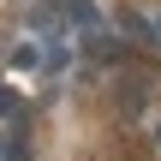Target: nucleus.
<instances>
[{
  "mask_svg": "<svg viewBox=\"0 0 161 161\" xmlns=\"http://www.w3.org/2000/svg\"><path fill=\"white\" fill-rule=\"evenodd\" d=\"M84 54L102 60V66H119V60H125V42L108 36V30H84Z\"/></svg>",
  "mask_w": 161,
  "mask_h": 161,
  "instance_id": "f257e3e1",
  "label": "nucleus"
},
{
  "mask_svg": "<svg viewBox=\"0 0 161 161\" xmlns=\"http://www.w3.org/2000/svg\"><path fill=\"white\" fill-rule=\"evenodd\" d=\"M66 66H72V42H66V36H54V42H42V72L54 78V72H66Z\"/></svg>",
  "mask_w": 161,
  "mask_h": 161,
  "instance_id": "f03ea898",
  "label": "nucleus"
},
{
  "mask_svg": "<svg viewBox=\"0 0 161 161\" xmlns=\"http://www.w3.org/2000/svg\"><path fill=\"white\" fill-rule=\"evenodd\" d=\"M119 108L137 119V114L149 108V84H143V78H125V84H119Z\"/></svg>",
  "mask_w": 161,
  "mask_h": 161,
  "instance_id": "7ed1b4c3",
  "label": "nucleus"
},
{
  "mask_svg": "<svg viewBox=\"0 0 161 161\" xmlns=\"http://www.w3.org/2000/svg\"><path fill=\"white\" fill-rule=\"evenodd\" d=\"M66 6V18L78 24V30H102V12H96V0H60Z\"/></svg>",
  "mask_w": 161,
  "mask_h": 161,
  "instance_id": "20e7f679",
  "label": "nucleus"
},
{
  "mask_svg": "<svg viewBox=\"0 0 161 161\" xmlns=\"http://www.w3.org/2000/svg\"><path fill=\"white\" fill-rule=\"evenodd\" d=\"M119 30H125V36H137V42H149V48H155V30H149V18H143V12H131V6H125V12H119Z\"/></svg>",
  "mask_w": 161,
  "mask_h": 161,
  "instance_id": "39448f33",
  "label": "nucleus"
},
{
  "mask_svg": "<svg viewBox=\"0 0 161 161\" xmlns=\"http://www.w3.org/2000/svg\"><path fill=\"white\" fill-rule=\"evenodd\" d=\"M0 119L24 131V102H18V90H12V84H0Z\"/></svg>",
  "mask_w": 161,
  "mask_h": 161,
  "instance_id": "423d86ee",
  "label": "nucleus"
},
{
  "mask_svg": "<svg viewBox=\"0 0 161 161\" xmlns=\"http://www.w3.org/2000/svg\"><path fill=\"white\" fill-rule=\"evenodd\" d=\"M42 66V42H18L12 48V72H36Z\"/></svg>",
  "mask_w": 161,
  "mask_h": 161,
  "instance_id": "0eeeda50",
  "label": "nucleus"
},
{
  "mask_svg": "<svg viewBox=\"0 0 161 161\" xmlns=\"http://www.w3.org/2000/svg\"><path fill=\"white\" fill-rule=\"evenodd\" d=\"M0 161H30V143H24V131H12V137H6V149H0Z\"/></svg>",
  "mask_w": 161,
  "mask_h": 161,
  "instance_id": "6e6552de",
  "label": "nucleus"
},
{
  "mask_svg": "<svg viewBox=\"0 0 161 161\" xmlns=\"http://www.w3.org/2000/svg\"><path fill=\"white\" fill-rule=\"evenodd\" d=\"M149 30H155V48H161V18H155V24H149Z\"/></svg>",
  "mask_w": 161,
  "mask_h": 161,
  "instance_id": "1a4fd4ad",
  "label": "nucleus"
}]
</instances>
